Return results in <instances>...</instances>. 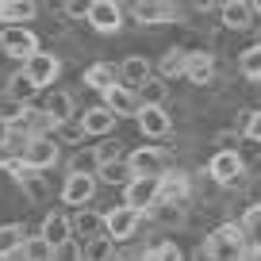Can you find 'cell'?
Here are the masks:
<instances>
[{"mask_svg":"<svg viewBox=\"0 0 261 261\" xmlns=\"http://www.w3.org/2000/svg\"><path fill=\"white\" fill-rule=\"evenodd\" d=\"M50 261H85V246L77 242V238H69V242L54 246V257Z\"/></svg>","mask_w":261,"mask_h":261,"instance_id":"d590c367","label":"cell"},{"mask_svg":"<svg viewBox=\"0 0 261 261\" xmlns=\"http://www.w3.org/2000/svg\"><path fill=\"white\" fill-rule=\"evenodd\" d=\"M31 96H35V85L23 77V69L12 73L8 77V100H16V104H31Z\"/></svg>","mask_w":261,"mask_h":261,"instance_id":"d6a6232c","label":"cell"},{"mask_svg":"<svg viewBox=\"0 0 261 261\" xmlns=\"http://www.w3.org/2000/svg\"><path fill=\"white\" fill-rule=\"evenodd\" d=\"M104 108L115 115V119H135V115H139V108H142V100L135 96L127 85H112V89L104 92Z\"/></svg>","mask_w":261,"mask_h":261,"instance_id":"4fadbf2b","label":"cell"},{"mask_svg":"<svg viewBox=\"0 0 261 261\" xmlns=\"http://www.w3.org/2000/svg\"><path fill=\"white\" fill-rule=\"evenodd\" d=\"M39 234L46 238L50 246H62V242H69V238H73V227H69V215H65V212H46V219H42Z\"/></svg>","mask_w":261,"mask_h":261,"instance_id":"cb8c5ba5","label":"cell"},{"mask_svg":"<svg viewBox=\"0 0 261 261\" xmlns=\"http://www.w3.org/2000/svg\"><path fill=\"white\" fill-rule=\"evenodd\" d=\"M19 253H23V261H50L54 257V246H50L42 234H27V242H23Z\"/></svg>","mask_w":261,"mask_h":261,"instance_id":"1f68e13d","label":"cell"},{"mask_svg":"<svg viewBox=\"0 0 261 261\" xmlns=\"http://www.w3.org/2000/svg\"><path fill=\"white\" fill-rule=\"evenodd\" d=\"M257 12H261V4H257Z\"/></svg>","mask_w":261,"mask_h":261,"instance_id":"60d3db41","label":"cell"},{"mask_svg":"<svg viewBox=\"0 0 261 261\" xmlns=\"http://www.w3.org/2000/svg\"><path fill=\"white\" fill-rule=\"evenodd\" d=\"M146 261H188V257H185V250H180L177 242L165 238V242H158L154 250H146Z\"/></svg>","mask_w":261,"mask_h":261,"instance_id":"e575fe53","label":"cell"},{"mask_svg":"<svg viewBox=\"0 0 261 261\" xmlns=\"http://www.w3.org/2000/svg\"><path fill=\"white\" fill-rule=\"evenodd\" d=\"M23 162L31 165V169H39V173H42V169H54V165L62 162V146H58L54 135H39V139L27 142Z\"/></svg>","mask_w":261,"mask_h":261,"instance_id":"ba28073f","label":"cell"},{"mask_svg":"<svg viewBox=\"0 0 261 261\" xmlns=\"http://www.w3.org/2000/svg\"><path fill=\"white\" fill-rule=\"evenodd\" d=\"M123 204L135 207V212L154 207V204H158V180H154V177H135L127 188H123Z\"/></svg>","mask_w":261,"mask_h":261,"instance_id":"5bb4252c","label":"cell"},{"mask_svg":"<svg viewBox=\"0 0 261 261\" xmlns=\"http://www.w3.org/2000/svg\"><path fill=\"white\" fill-rule=\"evenodd\" d=\"M0 50L8 58H16V62H27V58L39 54V35L31 31V27H0Z\"/></svg>","mask_w":261,"mask_h":261,"instance_id":"8992f818","label":"cell"},{"mask_svg":"<svg viewBox=\"0 0 261 261\" xmlns=\"http://www.w3.org/2000/svg\"><path fill=\"white\" fill-rule=\"evenodd\" d=\"M135 123H139V130L146 135V139H165V135L173 130V119H169L165 108H139Z\"/></svg>","mask_w":261,"mask_h":261,"instance_id":"ac0fdd59","label":"cell"},{"mask_svg":"<svg viewBox=\"0 0 261 261\" xmlns=\"http://www.w3.org/2000/svg\"><path fill=\"white\" fill-rule=\"evenodd\" d=\"M127 23V8L119 0H92L89 4V27L100 35H115L119 27Z\"/></svg>","mask_w":261,"mask_h":261,"instance_id":"52a82bcc","label":"cell"},{"mask_svg":"<svg viewBox=\"0 0 261 261\" xmlns=\"http://www.w3.org/2000/svg\"><path fill=\"white\" fill-rule=\"evenodd\" d=\"M115 261H146L142 250H127V253H115Z\"/></svg>","mask_w":261,"mask_h":261,"instance_id":"f35d334b","label":"cell"},{"mask_svg":"<svg viewBox=\"0 0 261 261\" xmlns=\"http://www.w3.org/2000/svg\"><path fill=\"white\" fill-rule=\"evenodd\" d=\"M23 77L35 85V92L50 89V85L62 77V58L50 54V50H39L35 58H27V62H23Z\"/></svg>","mask_w":261,"mask_h":261,"instance_id":"5b68a950","label":"cell"},{"mask_svg":"<svg viewBox=\"0 0 261 261\" xmlns=\"http://www.w3.org/2000/svg\"><path fill=\"white\" fill-rule=\"evenodd\" d=\"M35 16H39L35 0H0V23L4 27H31Z\"/></svg>","mask_w":261,"mask_h":261,"instance_id":"d6986e66","label":"cell"},{"mask_svg":"<svg viewBox=\"0 0 261 261\" xmlns=\"http://www.w3.org/2000/svg\"><path fill=\"white\" fill-rule=\"evenodd\" d=\"M188 54H192V50L169 46V50L162 54V62H158V77H162V81H177V77H185V69H188Z\"/></svg>","mask_w":261,"mask_h":261,"instance_id":"484cf974","label":"cell"},{"mask_svg":"<svg viewBox=\"0 0 261 261\" xmlns=\"http://www.w3.org/2000/svg\"><path fill=\"white\" fill-rule=\"evenodd\" d=\"M12 180L23 188V196L31 200V204H46L50 188H46V177H42L39 169H31L27 162H16V169H12Z\"/></svg>","mask_w":261,"mask_h":261,"instance_id":"8fae6325","label":"cell"},{"mask_svg":"<svg viewBox=\"0 0 261 261\" xmlns=\"http://www.w3.org/2000/svg\"><path fill=\"white\" fill-rule=\"evenodd\" d=\"M188 188H192V185H188V173L169 169L162 180H158V204L154 207H162V204L165 207H180L188 200Z\"/></svg>","mask_w":261,"mask_h":261,"instance_id":"9c48e42d","label":"cell"},{"mask_svg":"<svg viewBox=\"0 0 261 261\" xmlns=\"http://www.w3.org/2000/svg\"><path fill=\"white\" fill-rule=\"evenodd\" d=\"M250 238H246L242 223H223V227H215L212 234H207V242L200 246V253H204L207 261H246V253H250Z\"/></svg>","mask_w":261,"mask_h":261,"instance_id":"6da1fadb","label":"cell"},{"mask_svg":"<svg viewBox=\"0 0 261 261\" xmlns=\"http://www.w3.org/2000/svg\"><path fill=\"white\" fill-rule=\"evenodd\" d=\"M62 12H65V16H85V19H89V4H81V0H65Z\"/></svg>","mask_w":261,"mask_h":261,"instance_id":"74e56055","label":"cell"},{"mask_svg":"<svg viewBox=\"0 0 261 261\" xmlns=\"http://www.w3.org/2000/svg\"><path fill=\"white\" fill-rule=\"evenodd\" d=\"M69 227H73V238L81 234L85 242H92V238H100V234H104V215H100V212H92V207H81V212H73V215H69Z\"/></svg>","mask_w":261,"mask_h":261,"instance_id":"7402d4cb","label":"cell"},{"mask_svg":"<svg viewBox=\"0 0 261 261\" xmlns=\"http://www.w3.org/2000/svg\"><path fill=\"white\" fill-rule=\"evenodd\" d=\"M246 261H261V246H250V253H246Z\"/></svg>","mask_w":261,"mask_h":261,"instance_id":"ab89813d","label":"cell"},{"mask_svg":"<svg viewBox=\"0 0 261 261\" xmlns=\"http://www.w3.org/2000/svg\"><path fill=\"white\" fill-rule=\"evenodd\" d=\"M112 85H119V69H115L112 62H92L89 69H85V89H92V92L104 96Z\"/></svg>","mask_w":261,"mask_h":261,"instance_id":"603a6c76","label":"cell"},{"mask_svg":"<svg viewBox=\"0 0 261 261\" xmlns=\"http://www.w3.org/2000/svg\"><path fill=\"white\" fill-rule=\"evenodd\" d=\"M127 169L130 177H154L162 180L165 173H169V154H165L162 146H139L127 154Z\"/></svg>","mask_w":261,"mask_h":261,"instance_id":"7a4b0ae2","label":"cell"},{"mask_svg":"<svg viewBox=\"0 0 261 261\" xmlns=\"http://www.w3.org/2000/svg\"><path fill=\"white\" fill-rule=\"evenodd\" d=\"M104 169V150L100 146H85L65 162V177H96Z\"/></svg>","mask_w":261,"mask_h":261,"instance_id":"2e32d148","label":"cell"},{"mask_svg":"<svg viewBox=\"0 0 261 261\" xmlns=\"http://www.w3.org/2000/svg\"><path fill=\"white\" fill-rule=\"evenodd\" d=\"M139 223H142V212H135L127 204H115V207L104 212V234L112 242H130V238L139 234Z\"/></svg>","mask_w":261,"mask_h":261,"instance_id":"277c9868","label":"cell"},{"mask_svg":"<svg viewBox=\"0 0 261 261\" xmlns=\"http://www.w3.org/2000/svg\"><path fill=\"white\" fill-rule=\"evenodd\" d=\"M219 16L230 31H250L257 23V4H250V0H227L219 8Z\"/></svg>","mask_w":261,"mask_h":261,"instance_id":"9a60e30c","label":"cell"},{"mask_svg":"<svg viewBox=\"0 0 261 261\" xmlns=\"http://www.w3.org/2000/svg\"><path fill=\"white\" fill-rule=\"evenodd\" d=\"M242 230H246V238H250L253 246H261V204H250L242 212Z\"/></svg>","mask_w":261,"mask_h":261,"instance_id":"836d02e7","label":"cell"},{"mask_svg":"<svg viewBox=\"0 0 261 261\" xmlns=\"http://www.w3.org/2000/svg\"><path fill=\"white\" fill-rule=\"evenodd\" d=\"M238 69H242L246 81H261V42H253V46L242 50V58H238Z\"/></svg>","mask_w":261,"mask_h":261,"instance_id":"f546056e","label":"cell"},{"mask_svg":"<svg viewBox=\"0 0 261 261\" xmlns=\"http://www.w3.org/2000/svg\"><path fill=\"white\" fill-rule=\"evenodd\" d=\"M242 173H246V162L234 154V150H219V154L207 162V177H212L215 185H234Z\"/></svg>","mask_w":261,"mask_h":261,"instance_id":"30bf717a","label":"cell"},{"mask_svg":"<svg viewBox=\"0 0 261 261\" xmlns=\"http://www.w3.org/2000/svg\"><path fill=\"white\" fill-rule=\"evenodd\" d=\"M150 77H154V65H150L142 54H130V58H123V65H119V81L127 85L130 92H135V89H142V85H146Z\"/></svg>","mask_w":261,"mask_h":261,"instance_id":"44dd1931","label":"cell"},{"mask_svg":"<svg viewBox=\"0 0 261 261\" xmlns=\"http://www.w3.org/2000/svg\"><path fill=\"white\" fill-rule=\"evenodd\" d=\"M246 139L261 142V112H250V119H246Z\"/></svg>","mask_w":261,"mask_h":261,"instance_id":"8d00e7d4","label":"cell"},{"mask_svg":"<svg viewBox=\"0 0 261 261\" xmlns=\"http://www.w3.org/2000/svg\"><path fill=\"white\" fill-rule=\"evenodd\" d=\"M139 96H142V108H165V100H169V85L158 81V77H150V81L139 89Z\"/></svg>","mask_w":261,"mask_h":261,"instance_id":"f1b7e54d","label":"cell"},{"mask_svg":"<svg viewBox=\"0 0 261 261\" xmlns=\"http://www.w3.org/2000/svg\"><path fill=\"white\" fill-rule=\"evenodd\" d=\"M42 112L54 119V127L62 130V127H69V119H73V112H77V104H73V92H65V89H54L46 96V104H42Z\"/></svg>","mask_w":261,"mask_h":261,"instance_id":"ffe728a7","label":"cell"},{"mask_svg":"<svg viewBox=\"0 0 261 261\" xmlns=\"http://www.w3.org/2000/svg\"><path fill=\"white\" fill-rule=\"evenodd\" d=\"M96 180H100V185H123V188H127L135 177H130L127 162H119V158H115V162H104V169L96 173Z\"/></svg>","mask_w":261,"mask_h":261,"instance_id":"83f0119b","label":"cell"},{"mask_svg":"<svg viewBox=\"0 0 261 261\" xmlns=\"http://www.w3.org/2000/svg\"><path fill=\"white\" fill-rule=\"evenodd\" d=\"M96 188H100V180L96 177H65V185H62V204H69V207H89L92 200H96Z\"/></svg>","mask_w":261,"mask_h":261,"instance_id":"7c38bea8","label":"cell"},{"mask_svg":"<svg viewBox=\"0 0 261 261\" xmlns=\"http://www.w3.org/2000/svg\"><path fill=\"white\" fill-rule=\"evenodd\" d=\"M127 16L142 27H162V23H177L180 19V4H169V0H135L127 8Z\"/></svg>","mask_w":261,"mask_h":261,"instance_id":"3957f363","label":"cell"},{"mask_svg":"<svg viewBox=\"0 0 261 261\" xmlns=\"http://www.w3.org/2000/svg\"><path fill=\"white\" fill-rule=\"evenodd\" d=\"M81 135H92V139H104V135H112L115 130V115L108 112L104 104H92V108H85L81 112Z\"/></svg>","mask_w":261,"mask_h":261,"instance_id":"e0dca14e","label":"cell"},{"mask_svg":"<svg viewBox=\"0 0 261 261\" xmlns=\"http://www.w3.org/2000/svg\"><path fill=\"white\" fill-rule=\"evenodd\" d=\"M212 77H215V58L207 54V50H192V54H188L185 81H192V85H207Z\"/></svg>","mask_w":261,"mask_h":261,"instance_id":"d4e9b609","label":"cell"},{"mask_svg":"<svg viewBox=\"0 0 261 261\" xmlns=\"http://www.w3.org/2000/svg\"><path fill=\"white\" fill-rule=\"evenodd\" d=\"M27 242V230L23 223H0V257H8V253H19Z\"/></svg>","mask_w":261,"mask_h":261,"instance_id":"4316f807","label":"cell"},{"mask_svg":"<svg viewBox=\"0 0 261 261\" xmlns=\"http://www.w3.org/2000/svg\"><path fill=\"white\" fill-rule=\"evenodd\" d=\"M115 242L108 234H100V238H92V242H85V261H115Z\"/></svg>","mask_w":261,"mask_h":261,"instance_id":"4dcf8cb0","label":"cell"}]
</instances>
